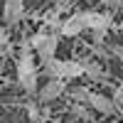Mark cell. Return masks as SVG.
<instances>
[{
  "instance_id": "obj_1",
  "label": "cell",
  "mask_w": 123,
  "mask_h": 123,
  "mask_svg": "<svg viewBox=\"0 0 123 123\" xmlns=\"http://www.w3.org/2000/svg\"><path fill=\"white\" fill-rule=\"evenodd\" d=\"M37 76H39V71H37V64H35V54L30 49V44L25 42L22 52L17 57V81L27 94H35L37 91Z\"/></svg>"
},
{
  "instance_id": "obj_2",
  "label": "cell",
  "mask_w": 123,
  "mask_h": 123,
  "mask_svg": "<svg viewBox=\"0 0 123 123\" xmlns=\"http://www.w3.org/2000/svg\"><path fill=\"white\" fill-rule=\"evenodd\" d=\"M42 71H44L47 79H62V81H71V79L84 76L81 62H76V59H57V57L42 62Z\"/></svg>"
},
{
  "instance_id": "obj_3",
  "label": "cell",
  "mask_w": 123,
  "mask_h": 123,
  "mask_svg": "<svg viewBox=\"0 0 123 123\" xmlns=\"http://www.w3.org/2000/svg\"><path fill=\"white\" fill-rule=\"evenodd\" d=\"M59 32H49L47 27H42L37 35H32V39H30V49H35V54L42 59V62H47V59H52L54 54H57V47H59Z\"/></svg>"
},
{
  "instance_id": "obj_4",
  "label": "cell",
  "mask_w": 123,
  "mask_h": 123,
  "mask_svg": "<svg viewBox=\"0 0 123 123\" xmlns=\"http://www.w3.org/2000/svg\"><path fill=\"white\" fill-rule=\"evenodd\" d=\"M81 32H86V10L84 12H74L67 20H62V27H59L62 37H79Z\"/></svg>"
},
{
  "instance_id": "obj_5",
  "label": "cell",
  "mask_w": 123,
  "mask_h": 123,
  "mask_svg": "<svg viewBox=\"0 0 123 123\" xmlns=\"http://www.w3.org/2000/svg\"><path fill=\"white\" fill-rule=\"evenodd\" d=\"M86 106H89L91 111H96V113H101V116H111V113H116V111H118V106L113 104V98L106 96V94H98V91H89Z\"/></svg>"
},
{
  "instance_id": "obj_6",
  "label": "cell",
  "mask_w": 123,
  "mask_h": 123,
  "mask_svg": "<svg viewBox=\"0 0 123 123\" xmlns=\"http://www.w3.org/2000/svg\"><path fill=\"white\" fill-rule=\"evenodd\" d=\"M111 27H113V17H111L108 12L86 10V30H91L94 35H106Z\"/></svg>"
},
{
  "instance_id": "obj_7",
  "label": "cell",
  "mask_w": 123,
  "mask_h": 123,
  "mask_svg": "<svg viewBox=\"0 0 123 123\" xmlns=\"http://www.w3.org/2000/svg\"><path fill=\"white\" fill-rule=\"evenodd\" d=\"M62 94H67V81L49 79L47 84L39 89V101H42V104H52V101H57Z\"/></svg>"
},
{
  "instance_id": "obj_8",
  "label": "cell",
  "mask_w": 123,
  "mask_h": 123,
  "mask_svg": "<svg viewBox=\"0 0 123 123\" xmlns=\"http://www.w3.org/2000/svg\"><path fill=\"white\" fill-rule=\"evenodd\" d=\"M22 17H25V3H22V0H5V5H3V20H5V25L12 27Z\"/></svg>"
},
{
  "instance_id": "obj_9",
  "label": "cell",
  "mask_w": 123,
  "mask_h": 123,
  "mask_svg": "<svg viewBox=\"0 0 123 123\" xmlns=\"http://www.w3.org/2000/svg\"><path fill=\"white\" fill-rule=\"evenodd\" d=\"M81 67H84V74L86 76H91V79H98V81H104V67L98 64V62H94V59H86V62H81Z\"/></svg>"
},
{
  "instance_id": "obj_10",
  "label": "cell",
  "mask_w": 123,
  "mask_h": 123,
  "mask_svg": "<svg viewBox=\"0 0 123 123\" xmlns=\"http://www.w3.org/2000/svg\"><path fill=\"white\" fill-rule=\"evenodd\" d=\"M89 91L86 86H71L67 91V96H69V104H86V98H89Z\"/></svg>"
},
{
  "instance_id": "obj_11",
  "label": "cell",
  "mask_w": 123,
  "mask_h": 123,
  "mask_svg": "<svg viewBox=\"0 0 123 123\" xmlns=\"http://www.w3.org/2000/svg\"><path fill=\"white\" fill-rule=\"evenodd\" d=\"M69 111H71V116L79 118V121H91V111L86 104H69Z\"/></svg>"
},
{
  "instance_id": "obj_12",
  "label": "cell",
  "mask_w": 123,
  "mask_h": 123,
  "mask_svg": "<svg viewBox=\"0 0 123 123\" xmlns=\"http://www.w3.org/2000/svg\"><path fill=\"white\" fill-rule=\"evenodd\" d=\"M111 98H113V104L116 106H123V81L113 89V94H111Z\"/></svg>"
},
{
  "instance_id": "obj_13",
  "label": "cell",
  "mask_w": 123,
  "mask_h": 123,
  "mask_svg": "<svg viewBox=\"0 0 123 123\" xmlns=\"http://www.w3.org/2000/svg\"><path fill=\"white\" fill-rule=\"evenodd\" d=\"M27 113H30V118H32L35 123H42V121H39V111H37L35 104H30V106H27Z\"/></svg>"
},
{
  "instance_id": "obj_14",
  "label": "cell",
  "mask_w": 123,
  "mask_h": 123,
  "mask_svg": "<svg viewBox=\"0 0 123 123\" xmlns=\"http://www.w3.org/2000/svg\"><path fill=\"white\" fill-rule=\"evenodd\" d=\"M7 44V32H5V27L0 25V47H5Z\"/></svg>"
},
{
  "instance_id": "obj_15",
  "label": "cell",
  "mask_w": 123,
  "mask_h": 123,
  "mask_svg": "<svg viewBox=\"0 0 123 123\" xmlns=\"http://www.w3.org/2000/svg\"><path fill=\"white\" fill-rule=\"evenodd\" d=\"M111 52H113V54H116V57H118V59L123 62V44H116L113 49H111Z\"/></svg>"
},
{
  "instance_id": "obj_16",
  "label": "cell",
  "mask_w": 123,
  "mask_h": 123,
  "mask_svg": "<svg viewBox=\"0 0 123 123\" xmlns=\"http://www.w3.org/2000/svg\"><path fill=\"white\" fill-rule=\"evenodd\" d=\"M104 5H108V7H116V5H121V0H101Z\"/></svg>"
},
{
  "instance_id": "obj_17",
  "label": "cell",
  "mask_w": 123,
  "mask_h": 123,
  "mask_svg": "<svg viewBox=\"0 0 123 123\" xmlns=\"http://www.w3.org/2000/svg\"><path fill=\"white\" fill-rule=\"evenodd\" d=\"M118 30H121V32H123V20H121V22H118Z\"/></svg>"
},
{
  "instance_id": "obj_18",
  "label": "cell",
  "mask_w": 123,
  "mask_h": 123,
  "mask_svg": "<svg viewBox=\"0 0 123 123\" xmlns=\"http://www.w3.org/2000/svg\"><path fill=\"white\" fill-rule=\"evenodd\" d=\"M108 123H116V121H108Z\"/></svg>"
}]
</instances>
